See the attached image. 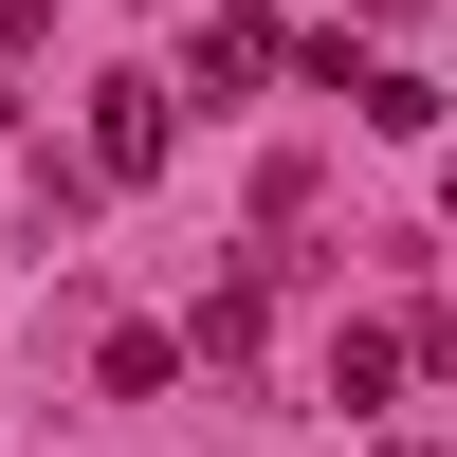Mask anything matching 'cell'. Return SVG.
Segmentation results:
<instances>
[{
  "label": "cell",
  "mask_w": 457,
  "mask_h": 457,
  "mask_svg": "<svg viewBox=\"0 0 457 457\" xmlns=\"http://www.w3.org/2000/svg\"><path fill=\"white\" fill-rule=\"evenodd\" d=\"M421 348H439V329H348V348H329V403H385Z\"/></svg>",
  "instance_id": "cell-2"
},
{
  "label": "cell",
  "mask_w": 457,
  "mask_h": 457,
  "mask_svg": "<svg viewBox=\"0 0 457 457\" xmlns=\"http://www.w3.org/2000/svg\"><path fill=\"white\" fill-rule=\"evenodd\" d=\"M165 73H110V92H92V183H165Z\"/></svg>",
  "instance_id": "cell-1"
},
{
  "label": "cell",
  "mask_w": 457,
  "mask_h": 457,
  "mask_svg": "<svg viewBox=\"0 0 457 457\" xmlns=\"http://www.w3.org/2000/svg\"><path fill=\"white\" fill-rule=\"evenodd\" d=\"M439 202H457V165H439Z\"/></svg>",
  "instance_id": "cell-5"
},
{
  "label": "cell",
  "mask_w": 457,
  "mask_h": 457,
  "mask_svg": "<svg viewBox=\"0 0 457 457\" xmlns=\"http://www.w3.org/2000/svg\"><path fill=\"white\" fill-rule=\"evenodd\" d=\"M348 110H366L385 146H439V92H421V73H348Z\"/></svg>",
  "instance_id": "cell-3"
},
{
  "label": "cell",
  "mask_w": 457,
  "mask_h": 457,
  "mask_svg": "<svg viewBox=\"0 0 457 457\" xmlns=\"http://www.w3.org/2000/svg\"><path fill=\"white\" fill-rule=\"evenodd\" d=\"M256 73H275V37H256V0H238V19L202 37V110H220V92H256Z\"/></svg>",
  "instance_id": "cell-4"
},
{
  "label": "cell",
  "mask_w": 457,
  "mask_h": 457,
  "mask_svg": "<svg viewBox=\"0 0 457 457\" xmlns=\"http://www.w3.org/2000/svg\"><path fill=\"white\" fill-rule=\"evenodd\" d=\"M421 457H439V439H421Z\"/></svg>",
  "instance_id": "cell-6"
}]
</instances>
